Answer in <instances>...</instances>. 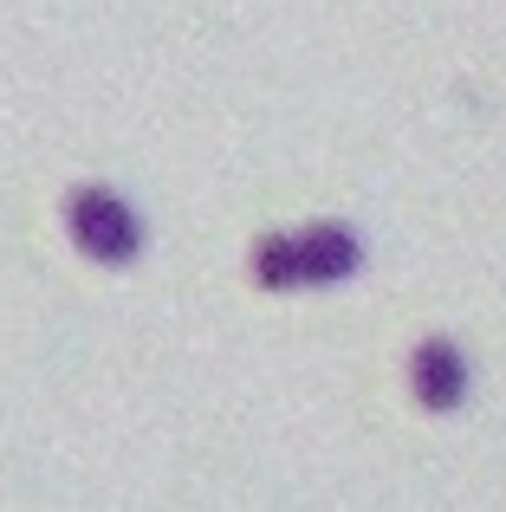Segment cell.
<instances>
[{
    "instance_id": "cell-1",
    "label": "cell",
    "mask_w": 506,
    "mask_h": 512,
    "mask_svg": "<svg viewBox=\"0 0 506 512\" xmlns=\"http://www.w3.org/2000/svg\"><path fill=\"white\" fill-rule=\"evenodd\" d=\"M364 273V234L351 221H292L253 240L247 279L260 292H331Z\"/></svg>"
},
{
    "instance_id": "cell-3",
    "label": "cell",
    "mask_w": 506,
    "mask_h": 512,
    "mask_svg": "<svg viewBox=\"0 0 506 512\" xmlns=\"http://www.w3.org/2000/svg\"><path fill=\"white\" fill-rule=\"evenodd\" d=\"M409 396H416L422 415H455L474 396V363L448 331H435V338L409 350Z\"/></svg>"
},
{
    "instance_id": "cell-2",
    "label": "cell",
    "mask_w": 506,
    "mask_h": 512,
    "mask_svg": "<svg viewBox=\"0 0 506 512\" xmlns=\"http://www.w3.org/2000/svg\"><path fill=\"white\" fill-rule=\"evenodd\" d=\"M59 227H65V240H72L78 260L104 266V273L137 266L143 247H150V221H143V208L124 195V188H111V182H72V188H65Z\"/></svg>"
}]
</instances>
